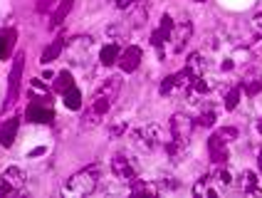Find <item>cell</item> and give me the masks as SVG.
<instances>
[{
  "label": "cell",
  "mask_w": 262,
  "mask_h": 198,
  "mask_svg": "<svg viewBox=\"0 0 262 198\" xmlns=\"http://www.w3.org/2000/svg\"><path fill=\"white\" fill-rule=\"evenodd\" d=\"M119 92H121V77L112 74L109 80H104L102 85L97 87V92L92 94V104L82 116V129H94L102 124V119L106 116V112L114 107Z\"/></svg>",
  "instance_id": "cell-1"
},
{
  "label": "cell",
  "mask_w": 262,
  "mask_h": 198,
  "mask_svg": "<svg viewBox=\"0 0 262 198\" xmlns=\"http://www.w3.org/2000/svg\"><path fill=\"white\" fill-rule=\"evenodd\" d=\"M171 139L166 142V151L171 159H181V156L186 154V149H188V142H190V131H193V119L186 116V114H173L171 116Z\"/></svg>",
  "instance_id": "cell-2"
},
{
  "label": "cell",
  "mask_w": 262,
  "mask_h": 198,
  "mask_svg": "<svg viewBox=\"0 0 262 198\" xmlns=\"http://www.w3.org/2000/svg\"><path fill=\"white\" fill-rule=\"evenodd\" d=\"M97 184H99V166L92 164L87 169L72 173V176L67 179V184H64L62 191H64L67 196H89V193L97 188Z\"/></svg>",
  "instance_id": "cell-3"
},
{
  "label": "cell",
  "mask_w": 262,
  "mask_h": 198,
  "mask_svg": "<svg viewBox=\"0 0 262 198\" xmlns=\"http://www.w3.org/2000/svg\"><path fill=\"white\" fill-rule=\"evenodd\" d=\"M237 129L235 127H223L218 131H213V136L208 139V156L215 166H225L228 161V146L237 139Z\"/></svg>",
  "instance_id": "cell-4"
},
{
  "label": "cell",
  "mask_w": 262,
  "mask_h": 198,
  "mask_svg": "<svg viewBox=\"0 0 262 198\" xmlns=\"http://www.w3.org/2000/svg\"><path fill=\"white\" fill-rule=\"evenodd\" d=\"M23 70H25V55L17 52L13 60V67L8 74V89H5V102H3V112H10L13 104L20 97V82H23Z\"/></svg>",
  "instance_id": "cell-5"
},
{
  "label": "cell",
  "mask_w": 262,
  "mask_h": 198,
  "mask_svg": "<svg viewBox=\"0 0 262 198\" xmlns=\"http://www.w3.org/2000/svg\"><path fill=\"white\" fill-rule=\"evenodd\" d=\"M131 142L136 144V146H141L146 151H156L159 146L166 144V136H163V129L159 124H144V127L134 129L129 134Z\"/></svg>",
  "instance_id": "cell-6"
},
{
  "label": "cell",
  "mask_w": 262,
  "mask_h": 198,
  "mask_svg": "<svg viewBox=\"0 0 262 198\" xmlns=\"http://www.w3.org/2000/svg\"><path fill=\"white\" fill-rule=\"evenodd\" d=\"M28 186V173L20 166H8L0 176V196H17Z\"/></svg>",
  "instance_id": "cell-7"
},
{
  "label": "cell",
  "mask_w": 262,
  "mask_h": 198,
  "mask_svg": "<svg viewBox=\"0 0 262 198\" xmlns=\"http://www.w3.org/2000/svg\"><path fill=\"white\" fill-rule=\"evenodd\" d=\"M112 173L117 176L119 181L131 184L134 179H139V166L126 154H114L112 156Z\"/></svg>",
  "instance_id": "cell-8"
},
{
  "label": "cell",
  "mask_w": 262,
  "mask_h": 198,
  "mask_svg": "<svg viewBox=\"0 0 262 198\" xmlns=\"http://www.w3.org/2000/svg\"><path fill=\"white\" fill-rule=\"evenodd\" d=\"M173 17L171 15H163L161 17V25L154 32H151V45L159 50L161 57H166V45L171 43V32H173Z\"/></svg>",
  "instance_id": "cell-9"
},
{
  "label": "cell",
  "mask_w": 262,
  "mask_h": 198,
  "mask_svg": "<svg viewBox=\"0 0 262 198\" xmlns=\"http://www.w3.org/2000/svg\"><path fill=\"white\" fill-rule=\"evenodd\" d=\"M25 119L30 124H52L55 122V107L42 102H30L25 109Z\"/></svg>",
  "instance_id": "cell-10"
},
{
  "label": "cell",
  "mask_w": 262,
  "mask_h": 198,
  "mask_svg": "<svg viewBox=\"0 0 262 198\" xmlns=\"http://www.w3.org/2000/svg\"><path fill=\"white\" fill-rule=\"evenodd\" d=\"M190 35H193V23H178V25H173V32H171V52H183L186 50V45H188Z\"/></svg>",
  "instance_id": "cell-11"
},
{
  "label": "cell",
  "mask_w": 262,
  "mask_h": 198,
  "mask_svg": "<svg viewBox=\"0 0 262 198\" xmlns=\"http://www.w3.org/2000/svg\"><path fill=\"white\" fill-rule=\"evenodd\" d=\"M141 57H144V52H141V47L139 45H131V47H126L121 55H119L117 60V65H119V70L121 72H136L139 70V65H141Z\"/></svg>",
  "instance_id": "cell-12"
},
{
  "label": "cell",
  "mask_w": 262,
  "mask_h": 198,
  "mask_svg": "<svg viewBox=\"0 0 262 198\" xmlns=\"http://www.w3.org/2000/svg\"><path fill=\"white\" fill-rule=\"evenodd\" d=\"M237 186H240V191L248 193V196H262V181L255 171H243Z\"/></svg>",
  "instance_id": "cell-13"
},
{
  "label": "cell",
  "mask_w": 262,
  "mask_h": 198,
  "mask_svg": "<svg viewBox=\"0 0 262 198\" xmlns=\"http://www.w3.org/2000/svg\"><path fill=\"white\" fill-rule=\"evenodd\" d=\"M17 129H20V116H17V114H13L10 119H5V124L0 127V146L10 149V146L15 144Z\"/></svg>",
  "instance_id": "cell-14"
},
{
  "label": "cell",
  "mask_w": 262,
  "mask_h": 198,
  "mask_svg": "<svg viewBox=\"0 0 262 198\" xmlns=\"http://www.w3.org/2000/svg\"><path fill=\"white\" fill-rule=\"evenodd\" d=\"M215 119H218V107H215L213 102H205L203 107H201V112L193 116V124H195V127L208 129V127L215 124Z\"/></svg>",
  "instance_id": "cell-15"
},
{
  "label": "cell",
  "mask_w": 262,
  "mask_h": 198,
  "mask_svg": "<svg viewBox=\"0 0 262 198\" xmlns=\"http://www.w3.org/2000/svg\"><path fill=\"white\" fill-rule=\"evenodd\" d=\"M15 43H17V30L15 28H3L0 30V62L13 55Z\"/></svg>",
  "instance_id": "cell-16"
},
{
  "label": "cell",
  "mask_w": 262,
  "mask_h": 198,
  "mask_svg": "<svg viewBox=\"0 0 262 198\" xmlns=\"http://www.w3.org/2000/svg\"><path fill=\"white\" fill-rule=\"evenodd\" d=\"M129 193L131 196H159L161 186L154 181H144V179H134L129 184Z\"/></svg>",
  "instance_id": "cell-17"
},
{
  "label": "cell",
  "mask_w": 262,
  "mask_h": 198,
  "mask_svg": "<svg viewBox=\"0 0 262 198\" xmlns=\"http://www.w3.org/2000/svg\"><path fill=\"white\" fill-rule=\"evenodd\" d=\"M193 193H195V196H203V198L220 196V191H218V186H215V181H213V176L198 179V181L193 184Z\"/></svg>",
  "instance_id": "cell-18"
},
{
  "label": "cell",
  "mask_w": 262,
  "mask_h": 198,
  "mask_svg": "<svg viewBox=\"0 0 262 198\" xmlns=\"http://www.w3.org/2000/svg\"><path fill=\"white\" fill-rule=\"evenodd\" d=\"M64 47H67V40H64V37H57L55 43L47 45V47L42 50V57H40V62H42V65H50V62H55V60L62 55V50H64Z\"/></svg>",
  "instance_id": "cell-19"
},
{
  "label": "cell",
  "mask_w": 262,
  "mask_h": 198,
  "mask_svg": "<svg viewBox=\"0 0 262 198\" xmlns=\"http://www.w3.org/2000/svg\"><path fill=\"white\" fill-rule=\"evenodd\" d=\"M30 102H42V104H52V92L40 82V80H32L30 85Z\"/></svg>",
  "instance_id": "cell-20"
},
{
  "label": "cell",
  "mask_w": 262,
  "mask_h": 198,
  "mask_svg": "<svg viewBox=\"0 0 262 198\" xmlns=\"http://www.w3.org/2000/svg\"><path fill=\"white\" fill-rule=\"evenodd\" d=\"M186 70H190V74H195V77H203L208 70V60L201 52H190L186 60Z\"/></svg>",
  "instance_id": "cell-21"
},
{
  "label": "cell",
  "mask_w": 262,
  "mask_h": 198,
  "mask_svg": "<svg viewBox=\"0 0 262 198\" xmlns=\"http://www.w3.org/2000/svg\"><path fill=\"white\" fill-rule=\"evenodd\" d=\"M119 55H121L119 45L117 43H109V45H104L102 50H99V62H102L104 67H112V65H117Z\"/></svg>",
  "instance_id": "cell-22"
},
{
  "label": "cell",
  "mask_w": 262,
  "mask_h": 198,
  "mask_svg": "<svg viewBox=\"0 0 262 198\" xmlns=\"http://www.w3.org/2000/svg\"><path fill=\"white\" fill-rule=\"evenodd\" d=\"M62 102H64V107H67L70 112H77V109H82V92L72 85L70 89L62 92Z\"/></svg>",
  "instance_id": "cell-23"
},
{
  "label": "cell",
  "mask_w": 262,
  "mask_h": 198,
  "mask_svg": "<svg viewBox=\"0 0 262 198\" xmlns=\"http://www.w3.org/2000/svg\"><path fill=\"white\" fill-rule=\"evenodd\" d=\"M74 0H62L57 8H55V13H52V20H50V30L52 28H59L62 23H64V17H67V13L72 10Z\"/></svg>",
  "instance_id": "cell-24"
},
{
  "label": "cell",
  "mask_w": 262,
  "mask_h": 198,
  "mask_svg": "<svg viewBox=\"0 0 262 198\" xmlns=\"http://www.w3.org/2000/svg\"><path fill=\"white\" fill-rule=\"evenodd\" d=\"M72 85H74L72 72H70V70H62L59 74H55V80H52V92H57V94H62L64 89H70Z\"/></svg>",
  "instance_id": "cell-25"
},
{
  "label": "cell",
  "mask_w": 262,
  "mask_h": 198,
  "mask_svg": "<svg viewBox=\"0 0 262 198\" xmlns=\"http://www.w3.org/2000/svg\"><path fill=\"white\" fill-rule=\"evenodd\" d=\"M146 15H148V5H146V3H139L136 8L131 5V17H129L131 28H144L146 25Z\"/></svg>",
  "instance_id": "cell-26"
},
{
  "label": "cell",
  "mask_w": 262,
  "mask_h": 198,
  "mask_svg": "<svg viewBox=\"0 0 262 198\" xmlns=\"http://www.w3.org/2000/svg\"><path fill=\"white\" fill-rule=\"evenodd\" d=\"M213 181H215V186H218L220 193H225V191L233 186V173L225 169V166H220V169L213 173Z\"/></svg>",
  "instance_id": "cell-27"
},
{
  "label": "cell",
  "mask_w": 262,
  "mask_h": 198,
  "mask_svg": "<svg viewBox=\"0 0 262 198\" xmlns=\"http://www.w3.org/2000/svg\"><path fill=\"white\" fill-rule=\"evenodd\" d=\"M240 89L243 92H248L250 97H255V94H260L262 92V80H257V77H252V80H243V85H240Z\"/></svg>",
  "instance_id": "cell-28"
},
{
  "label": "cell",
  "mask_w": 262,
  "mask_h": 198,
  "mask_svg": "<svg viewBox=\"0 0 262 198\" xmlns=\"http://www.w3.org/2000/svg\"><path fill=\"white\" fill-rule=\"evenodd\" d=\"M240 92H243L240 87H233V89H228V92H225V102H223V104H225V109H228V112H233L235 107H237V102H240Z\"/></svg>",
  "instance_id": "cell-29"
},
{
  "label": "cell",
  "mask_w": 262,
  "mask_h": 198,
  "mask_svg": "<svg viewBox=\"0 0 262 198\" xmlns=\"http://www.w3.org/2000/svg\"><path fill=\"white\" fill-rule=\"evenodd\" d=\"M161 94H163V97L176 94V77H173V74H168V77L161 82Z\"/></svg>",
  "instance_id": "cell-30"
},
{
  "label": "cell",
  "mask_w": 262,
  "mask_h": 198,
  "mask_svg": "<svg viewBox=\"0 0 262 198\" xmlns=\"http://www.w3.org/2000/svg\"><path fill=\"white\" fill-rule=\"evenodd\" d=\"M124 131H126V122H119V124H114V127L109 129V136H112V139H119Z\"/></svg>",
  "instance_id": "cell-31"
},
{
  "label": "cell",
  "mask_w": 262,
  "mask_h": 198,
  "mask_svg": "<svg viewBox=\"0 0 262 198\" xmlns=\"http://www.w3.org/2000/svg\"><path fill=\"white\" fill-rule=\"evenodd\" d=\"M114 5L119 10H129L131 5H136V0H114Z\"/></svg>",
  "instance_id": "cell-32"
},
{
  "label": "cell",
  "mask_w": 262,
  "mask_h": 198,
  "mask_svg": "<svg viewBox=\"0 0 262 198\" xmlns=\"http://www.w3.org/2000/svg\"><path fill=\"white\" fill-rule=\"evenodd\" d=\"M252 28H255V32H260V35H262V13L255 15V20H252Z\"/></svg>",
  "instance_id": "cell-33"
},
{
  "label": "cell",
  "mask_w": 262,
  "mask_h": 198,
  "mask_svg": "<svg viewBox=\"0 0 262 198\" xmlns=\"http://www.w3.org/2000/svg\"><path fill=\"white\" fill-rule=\"evenodd\" d=\"M52 3H57V0H42V3L37 5V10H45V8H47V5H52Z\"/></svg>",
  "instance_id": "cell-34"
},
{
  "label": "cell",
  "mask_w": 262,
  "mask_h": 198,
  "mask_svg": "<svg viewBox=\"0 0 262 198\" xmlns=\"http://www.w3.org/2000/svg\"><path fill=\"white\" fill-rule=\"evenodd\" d=\"M257 134H262V116L257 119Z\"/></svg>",
  "instance_id": "cell-35"
},
{
  "label": "cell",
  "mask_w": 262,
  "mask_h": 198,
  "mask_svg": "<svg viewBox=\"0 0 262 198\" xmlns=\"http://www.w3.org/2000/svg\"><path fill=\"white\" fill-rule=\"evenodd\" d=\"M257 161H260V171H262V151H260V156H257Z\"/></svg>",
  "instance_id": "cell-36"
},
{
  "label": "cell",
  "mask_w": 262,
  "mask_h": 198,
  "mask_svg": "<svg viewBox=\"0 0 262 198\" xmlns=\"http://www.w3.org/2000/svg\"><path fill=\"white\" fill-rule=\"evenodd\" d=\"M193 3H205V0H193Z\"/></svg>",
  "instance_id": "cell-37"
}]
</instances>
